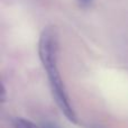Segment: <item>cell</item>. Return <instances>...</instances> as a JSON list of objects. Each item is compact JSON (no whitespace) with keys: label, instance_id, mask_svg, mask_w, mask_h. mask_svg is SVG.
I'll use <instances>...</instances> for the list:
<instances>
[{"label":"cell","instance_id":"277c9868","mask_svg":"<svg viewBox=\"0 0 128 128\" xmlns=\"http://www.w3.org/2000/svg\"><path fill=\"white\" fill-rule=\"evenodd\" d=\"M40 128H60V127L56 126L53 122H44V124L40 126Z\"/></svg>","mask_w":128,"mask_h":128},{"label":"cell","instance_id":"6da1fadb","mask_svg":"<svg viewBox=\"0 0 128 128\" xmlns=\"http://www.w3.org/2000/svg\"><path fill=\"white\" fill-rule=\"evenodd\" d=\"M38 54L40 61L47 72L50 80L52 94L55 99L58 106L62 110L70 122H76V115L73 110L70 102L65 86L61 79L58 68V36L53 33H45L40 36L38 44Z\"/></svg>","mask_w":128,"mask_h":128},{"label":"cell","instance_id":"3957f363","mask_svg":"<svg viewBox=\"0 0 128 128\" xmlns=\"http://www.w3.org/2000/svg\"><path fill=\"white\" fill-rule=\"evenodd\" d=\"M92 2H93V0H78L79 6L82 7V8H88V7H90Z\"/></svg>","mask_w":128,"mask_h":128},{"label":"cell","instance_id":"7a4b0ae2","mask_svg":"<svg viewBox=\"0 0 128 128\" xmlns=\"http://www.w3.org/2000/svg\"><path fill=\"white\" fill-rule=\"evenodd\" d=\"M14 127L15 128H40L36 126L30 120L24 119V118H16L14 120Z\"/></svg>","mask_w":128,"mask_h":128}]
</instances>
